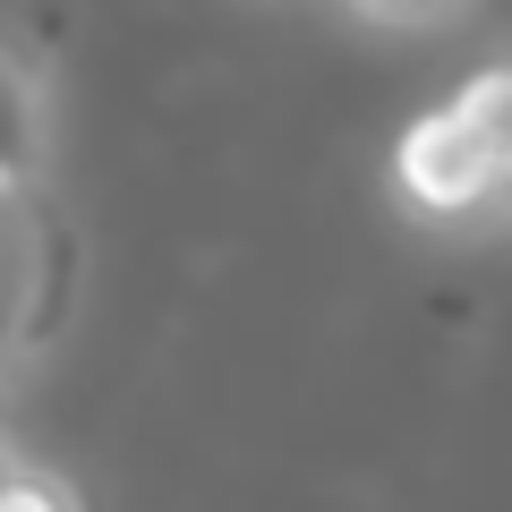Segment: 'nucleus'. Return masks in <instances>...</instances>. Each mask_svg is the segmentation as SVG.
I'll use <instances>...</instances> for the list:
<instances>
[{"instance_id":"obj_3","label":"nucleus","mask_w":512,"mask_h":512,"mask_svg":"<svg viewBox=\"0 0 512 512\" xmlns=\"http://www.w3.org/2000/svg\"><path fill=\"white\" fill-rule=\"evenodd\" d=\"M69 77L52 43L0 18V188H60L69 180Z\"/></svg>"},{"instance_id":"obj_2","label":"nucleus","mask_w":512,"mask_h":512,"mask_svg":"<svg viewBox=\"0 0 512 512\" xmlns=\"http://www.w3.org/2000/svg\"><path fill=\"white\" fill-rule=\"evenodd\" d=\"M384 197H393V214L419 239H487V214H495V180H487L478 146L453 128L444 103H427L393 137V154H384Z\"/></svg>"},{"instance_id":"obj_7","label":"nucleus","mask_w":512,"mask_h":512,"mask_svg":"<svg viewBox=\"0 0 512 512\" xmlns=\"http://www.w3.org/2000/svg\"><path fill=\"white\" fill-rule=\"evenodd\" d=\"M18 444H26V436H18L9 419H0V470H9V453H18Z\"/></svg>"},{"instance_id":"obj_1","label":"nucleus","mask_w":512,"mask_h":512,"mask_svg":"<svg viewBox=\"0 0 512 512\" xmlns=\"http://www.w3.org/2000/svg\"><path fill=\"white\" fill-rule=\"evenodd\" d=\"M86 299V222L69 180L0 188V419L52 376Z\"/></svg>"},{"instance_id":"obj_4","label":"nucleus","mask_w":512,"mask_h":512,"mask_svg":"<svg viewBox=\"0 0 512 512\" xmlns=\"http://www.w3.org/2000/svg\"><path fill=\"white\" fill-rule=\"evenodd\" d=\"M444 111H453V128L478 146V163H487V180H495L487 239H512V43H495V52L444 94Z\"/></svg>"},{"instance_id":"obj_5","label":"nucleus","mask_w":512,"mask_h":512,"mask_svg":"<svg viewBox=\"0 0 512 512\" xmlns=\"http://www.w3.org/2000/svg\"><path fill=\"white\" fill-rule=\"evenodd\" d=\"M333 9L376 43H444L478 18V0H333Z\"/></svg>"},{"instance_id":"obj_6","label":"nucleus","mask_w":512,"mask_h":512,"mask_svg":"<svg viewBox=\"0 0 512 512\" xmlns=\"http://www.w3.org/2000/svg\"><path fill=\"white\" fill-rule=\"evenodd\" d=\"M0 512H86V487L60 461H43L35 444H18L9 470H0Z\"/></svg>"}]
</instances>
